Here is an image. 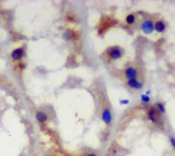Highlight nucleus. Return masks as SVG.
<instances>
[{
	"label": "nucleus",
	"instance_id": "1",
	"mask_svg": "<svg viewBox=\"0 0 175 156\" xmlns=\"http://www.w3.org/2000/svg\"><path fill=\"white\" fill-rule=\"evenodd\" d=\"M107 54L108 58L112 60H117L121 59L122 57V55L124 54L123 50L121 48L120 46H114L109 47L107 51Z\"/></svg>",
	"mask_w": 175,
	"mask_h": 156
},
{
	"label": "nucleus",
	"instance_id": "10",
	"mask_svg": "<svg viewBox=\"0 0 175 156\" xmlns=\"http://www.w3.org/2000/svg\"><path fill=\"white\" fill-rule=\"evenodd\" d=\"M155 106H156V109L157 110V111L161 114H165L166 112V108L165 104L161 102H157L155 104Z\"/></svg>",
	"mask_w": 175,
	"mask_h": 156
},
{
	"label": "nucleus",
	"instance_id": "2",
	"mask_svg": "<svg viewBox=\"0 0 175 156\" xmlns=\"http://www.w3.org/2000/svg\"><path fill=\"white\" fill-rule=\"evenodd\" d=\"M141 29L145 34H151L154 31V22L151 19H144L141 23Z\"/></svg>",
	"mask_w": 175,
	"mask_h": 156
},
{
	"label": "nucleus",
	"instance_id": "12",
	"mask_svg": "<svg viewBox=\"0 0 175 156\" xmlns=\"http://www.w3.org/2000/svg\"><path fill=\"white\" fill-rule=\"evenodd\" d=\"M140 98H141V101L143 103H145V104H148L151 101V98H150V97L147 95L146 94H141V96H140Z\"/></svg>",
	"mask_w": 175,
	"mask_h": 156
},
{
	"label": "nucleus",
	"instance_id": "15",
	"mask_svg": "<svg viewBox=\"0 0 175 156\" xmlns=\"http://www.w3.org/2000/svg\"><path fill=\"white\" fill-rule=\"evenodd\" d=\"M120 103L122 105H128L129 103V101L128 99H121Z\"/></svg>",
	"mask_w": 175,
	"mask_h": 156
},
{
	"label": "nucleus",
	"instance_id": "4",
	"mask_svg": "<svg viewBox=\"0 0 175 156\" xmlns=\"http://www.w3.org/2000/svg\"><path fill=\"white\" fill-rule=\"evenodd\" d=\"M102 120L104 122V124L106 125H111L112 122V115L110 109L108 108H104L101 114Z\"/></svg>",
	"mask_w": 175,
	"mask_h": 156
},
{
	"label": "nucleus",
	"instance_id": "16",
	"mask_svg": "<svg viewBox=\"0 0 175 156\" xmlns=\"http://www.w3.org/2000/svg\"><path fill=\"white\" fill-rule=\"evenodd\" d=\"M86 156H98V155H97V154H95V153H89V154H87Z\"/></svg>",
	"mask_w": 175,
	"mask_h": 156
},
{
	"label": "nucleus",
	"instance_id": "5",
	"mask_svg": "<svg viewBox=\"0 0 175 156\" xmlns=\"http://www.w3.org/2000/svg\"><path fill=\"white\" fill-rule=\"evenodd\" d=\"M124 75L127 78V80L135 79L138 76V71L134 67H128L124 70Z\"/></svg>",
	"mask_w": 175,
	"mask_h": 156
},
{
	"label": "nucleus",
	"instance_id": "3",
	"mask_svg": "<svg viewBox=\"0 0 175 156\" xmlns=\"http://www.w3.org/2000/svg\"><path fill=\"white\" fill-rule=\"evenodd\" d=\"M147 119L152 124H157L159 122V112L157 111L156 107H150L147 111Z\"/></svg>",
	"mask_w": 175,
	"mask_h": 156
},
{
	"label": "nucleus",
	"instance_id": "17",
	"mask_svg": "<svg viewBox=\"0 0 175 156\" xmlns=\"http://www.w3.org/2000/svg\"><path fill=\"white\" fill-rule=\"evenodd\" d=\"M19 68H20L21 69H24L25 68V66L24 64H19Z\"/></svg>",
	"mask_w": 175,
	"mask_h": 156
},
{
	"label": "nucleus",
	"instance_id": "7",
	"mask_svg": "<svg viewBox=\"0 0 175 156\" xmlns=\"http://www.w3.org/2000/svg\"><path fill=\"white\" fill-rule=\"evenodd\" d=\"M166 30V24L162 20H158L154 23V31L162 33Z\"/></svg>",
	"mask_w": 175,
	"mask_h": 156
},
{
	"label": "nucleus",
	"instance_id": "13",
	"mask_svg": "<svg viewBox=\"0 0 175 156\" xmlns=\"http://www.w3.org/2000/svg\"><path fill=\"white\" fill-rule=\"evenodd\" d=\"M63 37H64V39L67 40V41L71 40V39L73 38V33H71L70 30H68V31H66V32L63 34Z\"/></svg>",
	"mask_w": 175,
	"mask_h": 156
},
{
	"label": "nucleus",
	"instance_id": "6",
	"mask_svg": "<svg viewBox=\"0 0 175 156\" xmlns=\"http://www.w3.org/2000/svg\"><path fill=\"white\" fill-rule=\"evenodd\" d=\"M126 85L131 89H134V90H142L143 87V84L142 82H139L137 78L135 79H130V80H127V82Z\"/></svg>",
	"mask_w": 175,
	"mask_h": 156
},
{
	"label": "nucleus",
	"instance_id": "14",
	"mask_svg": "<svg viewBox=\"0 0 175 156\" xmlns=\"http://www.w3.org/2000/svg\"><path fill=\"white\" fill-rule=\"evenodd\" d=\"M170 143L171 147L174 148V150L175 151V138L174 137H173V136H171L170 137Z\"/></svg>",
	"mask_w": 175,
	"mask_h": 156
},
{
	"label": "nucleus",
	"instance_id": "9",
	"mask_svg": "<svg viewBox=\"0 0 175 156\" xmlns=\"http://www.w3.org/2000/svg\"><path fill=\"white\" fill-rule=\"evenodd\" d=\"M35 117H36L37 121L39 123H41V124L46 123V121H47V119H48V116H47L46 113L43 112V111H37V113H36V115H35Z\"/></svg>",
	"mask_w": 175,
	"mask_h": 156
},
{
	"label": "nucleus",
	"instance_id": "11",
	"mask_svg": "<svg viewBox=\"0 0 175 156\" xmlns=\"http://www.w3.org/2000/svg\"><path fill=\"white\" fill-rule=\"evenodd\" d=\"M135 20H136V18H135V16L134 14H129L125 17V22L128 24H133L135 23Z\"/></svg>",
	"mask_w": 175,
	"mask_h": 156
},
{
	"label": "nucleus",
	"instance_id": "8",
	"mask_svg": "<svg viewBox=\"0 0 175 156\" xmlns=\"http://www.w3.org/2000/svg\"><path fill=\"white\" fill-rule=\"evenodd\" d=\"M25 55V51L23 48L20 47V48H16L14 51H12L11 56L14 60H21Z\"/></svg>",
	"mask_w": 175,
	"mask_h": 156
}]
</instances>
